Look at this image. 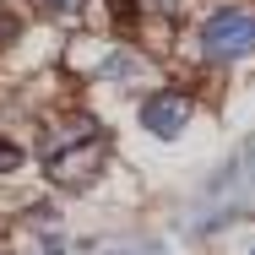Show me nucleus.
<instances>
[{"label":"nucleus","mask_w":255,"mask_h":255,"mask_svg":"<svg viewBox=\"0 0 255 255\" xmlns=\"http://www.w3.org/2000/svg\"><path fill=\"white\" fill-rule=\"evenodd\" d=\"M185 120H190V98L185 93H152V98L141 103V125L152 136H179Z\"/></svg>","instance_id":"nucleus-3"},{"label":"nucleus","mask_w":255,"mask_h":255,"mask_svg":"<svg viewBox=\"0 0 255 255\" xmlns=\"http://www.w3.org/2000/svg\"><path fill=\"white\" fill-rule=\"evenodd\" d=\"M16 163H22V152H16V147H5V141H0V174H11V168H16Z\"/></svg>","instance_id":"nucleus-5"},{"label":"nucleus","mask_w":255,"mask_h":255,"mask_svg":"<svg viewBox=\"0 0 255 255\" xmlns=\"http://www.w3.org/2000/svg\"><path fill=\"white\" fill-rule=\"evenodd\" d=\"M44 163H49V179H54V185H87L93 168L103 163V130L87 120V114L71 120L49 147H44Z\"/></svg>","instance_id":"nucleus-1"},{"label":"nucleus","mask_w":255,"mask_h":255,"mask_svg":"<svg viewBox=\"0 0 255 255\" xmlns=\"http://www.w3.org/2000/svg\"><path fill=\"white\" fill-rule=\"evenodd\" d=\"M250 255H255V250H250Z\"/></svg>","instance_id":"nucleus-7"},{"label":"nucleus","mask_w":255,"mask_h":255,"mask_svg":"<svg viewBox=\"0 0 255 255\" xmlns=\"http://www.w3.org/2000/svg\"><path fill=\"white\" fill-rule=\"evenodd\" d=\"M49 16H65V11H82V0H38Z\"/></svg>","instance_id":"nucleus-4"},{"label":"nucleus","mask_w":255,"mask_h":255,"mask_svg":"<svg viewBox=\"0 0 255 255\" xmlns=\"http://www.w3.org/2000/svg\"><path fill=\"white\" fill-rule=\"evenodd\" d=\"M201 54L206 60H245L255 54V11H217L201 27Z\"/></svg>","instance_id":"nucleus-2"},{"label":"nucleus","mask_w":255,"mask_h":255,"mask_svg":"<svg viewBox=\"0 0 255 255\" xmlns=\"http://www.w3.org/2000/svg\"><path fill=\"white\" fill-rule=\"evenodd\" d=\"M152 11H179V0H147Z\"/></svg>","instance_id":"nucleus-6"}]
</instances>
